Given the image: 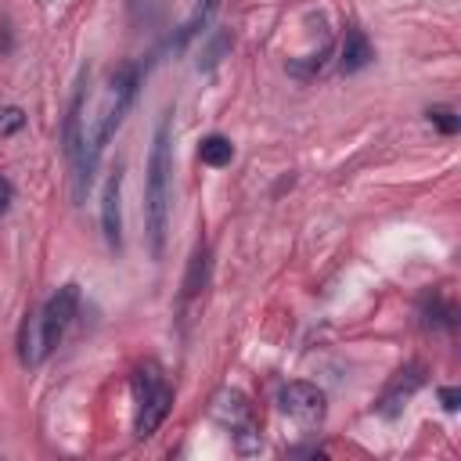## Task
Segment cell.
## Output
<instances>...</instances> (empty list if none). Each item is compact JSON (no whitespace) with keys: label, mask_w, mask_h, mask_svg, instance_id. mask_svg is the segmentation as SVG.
Returning a JSON list of instances; mask_svg holds the SVG:
<instances>
[{"label":"cell","mask_w":461,"mask_h":461,"mask_svg":"<svg viewBox=\"0 0 461 461\" xmlns=\"http://www.w3.org/2000/svg\"><path fill=\"white\" fill-rule=\"evenodd\" d=\"M137 90H140V68L133 61H122L112 76H108V86H104V101H101V112L94 115V122L86 126V144H83V173L72 187V198L76 205L86 202L90 194V184H94V173H97V162L108 148V140L115 137V130L122 126L126 112L133 108L137 101Z\"/></svg>","instance_id":"1"},{"label":"cell","mask_w":461,"mask_h":461,"mask_svg":"<svg viewBox=\"0 0 461 461\" xmlns=\"http://www.w3.org/2000/svg\"><path fill=\"white\" fill-rule=\"evenodd\" d=\"M169 176H173V108H166L155 122L148 162H144V230L151 259L166 256V230H169Z\"/></svg>","instance_id":"2"},{"label":"cell","mask_w":461,"mask_h":461,"mask_svg":"<svg viewBox=\"0 0 461 461\" xmlns=\"http://www.w3.org/2000/svg\"><path fill=\"white\" fill-rule=\"evenodd\" d=\"M133 400H137V414H133V436L137 439H151L158 432V425L166 421L169 407H173V389L162 375V367L155 360H144L133 371Z\"/></svg>","instance_id":"3"},{"label":"cell","mask_w":461,"mask_h":461,"mask_svg":"<svg viewBox=\"0 0 461 461\" xmlns=\"http://www.w3.org/2000/svg\"><path fill=\"white\" fill-rule=\"evenodd\" d=\"M76 313H79V285H76V281H68V285L54 288V292L47 295V303L36 310L40 346H43V353H47V357L58 349V342H61V339H65V331L72 328Z\"/></svg>","instance_id":"4"},{"label":"cell","mask_w":461,"mask_h":461,"mask_svg":"<svg viewBox=\"0 0 461 461\" xmlns=\"http://www.w3.org/2000/svg\"><path fill=\"white\" fill-rule=\"evenodd\" d=\"M86 83H90V68H79V76L72 83V97H68L65 119H61V151H65V162L72 169V187H76V180L83 173V144H86L83 104H86Z\"/></svg>","instance_id":"5"},{"label":"cell","mask_w":461,"mask_h":461,"mask_svg":"<svg viewBox=\"0 0 461 461\" xmlns=\"http://www.w3.org/2000/svg\"><path fill=\"white\" fill-rule=\"evenodd\" d=\"M212 414L234 432L238 439V450L241 454H252L259 450V432H256V421H252V403L245 400V393L238 389H220L216 400H212Z\"/></svg>","instance_id":"6"},{"label":"cell","mask_w":461,"mask_h":461,"mask_svg":"<svg viewBox=\"0 0 461 461\" xmlns=\"http://www.w3.org/2000/svg\"><path fill=\"white\" fill-rule=\"evenodd\" d=\"M277 407L288 418L303 421V425H321L324 411H328V400H324V393L313 382H285L277 389Z\"/></svg>","instance_id":"7"},{"label":"cell","mask_w":461,"mask_h":461,"mask_svg":"<svg viewBox=\"0 0 461 461\" xmlns=\"http://www.w3.org/2000/svg\"><path fill=\"white\" fill-rule=\"evenodd\" d=\"M421 385H425V367H421V364H407V367H400V371L385 382V389L378 393V400H375V414H382V418H396V414L407 407V400H411Z\"/></svg>","instance_id":"8"},{"label":"cell","mask_w":461,"mask_h":461,"mask_svg":"<svg viewBox=\"0 0 461 461\" xmlns=\"http://www.w3.org/2000/svg\"><path fill=\"white\" fill-rule=\"evenodd\" d=\"M101 234L112 252H122V166H115L101 191Z\"/></svg>","instance_id":"9"},{"label":"cell","mask_w":461,"mask_h":461,"mask_svg":"<svg viewBox=\"0 0 461 461\" xmlns=\"http://www.w3.org/2000/svg\"><path fill=\"white\" fill-rule=\"evenodd\" d=\"M371 61H375V47L364 36V29L360 25H346V36H342V47H339V72L342 76H357Z\"/></svg>","instance_id":"10"},{"label":"cell","mask_w":461,"mask_h":461,"mask_svg":"<svg viewBox=\"0 0 461 461\" xmlns=\"http://www.w3.org/2000/svg\"><path fill=\"white\" fill-rule=\"evenodd\" d=\"M418 310H421V324H425V328H443V331H454V328H457V310H454V303H450L447 295H439V292H425Z\"/></svg>","instance_id":"11"},{"label":"cell","mask_w":461,"mask_h":461,"mask_svg":"<svg viewBox=\"0 0 461 461\" xmlns=\"http://www.w3.org/2000/svg\"><path fill=\"white\" fill-rule=\"evenodd\" d=\"M216 11H220V0H198V4H194V14L176 29V36L169 40V47H173V50H184V47H187V40H194L198 32H205V29H209V22L216 18Z\"/></svg>","instance_id":"12"},{"label":"cell","mask_w":461,"mask_h":461,"mask_svg":"<svg viewBox=\"0 0 461 461\" xmlns=\"http://www.w3.org/2000/svg\"><path fill=\"white\" fill-rule=\"evenodd\" d=\"M205 281H209V249L202 241V245H194V256L187 263V274H184V285H180V303H191L205 288Z\"/></svg>","instance_id":"13"},{"label":"cell","mask_w":461,"mask_h":461,"mask_svg":"<svg viewBox=\"0 0 461 461\" xmlns=\"http://www.w3.org/2000/svg\"><path fill=\"white\" fill-rule=\"evenodd\" d=\"M198 158H202L205 166H212V169H223V166H230V158H234V144H230L223 133H209V137H202V144H198Z\"/></svg>","instance_id":"14"},{"label":"cell","mask_w":461,"mask_h":461,"mask_svg":"<svg viewBox=\"0 0 461 461\" xmlns=\"http://www.w3.org/2000/svg\"><path fill=\"white\" fill-rule=\"evenodd\" d=\"M425 119L443 133V137H454L457 130H461V119H457V112L454 108H447V104H432L429 112H425Z\"/></svg>","instance_id":"15"},{"label":"cell","mask_w":461,"mask_h":461,"mask_svg":"<svg viewBox=\"0 0 461 461\" xmlns=\"http://www.w3.org/2000/svg\"><path fill=\"white\" fill-rule=\"evenodd\" d=\"M22 126H25V112L22 108H14V104L0 108V137H14Z\"/></svg>","instance_id":"16"},{"label":"cell","mask_w":461,"mask_h":461,"mask_svg":"<svg viewBox=\"0 0 461 461\" xmlns=\"http://www.w3.org/2000/svg\"><path fill=\"white\" fill-rule=\"evenodd\" d=\"M227 47H230V36H227V32H220V36L205 47V61H198V68H205V72H209V68H216V65H220V54H223Z\"/></svg>","instance_id":"17"},{"label":"cell","mask_w":461,"mask_h":461,"mask_svg":"<svg viewBox=\"0 0 461 461\" xmlns=\"http://www.w3.org/2000/svg\"><path fill=\"white\" fill-rule=\"evenodd\" d=\"M439 403H443L447 414H454V411L461 407V393H457L454 385H443V389H439Z\"/></svg>","instance_id":"18"},{"label":"cell","mask_w":461,"mask_h":461,"mask_svg":"<svg viewBox=\"0 0 461 461\" xmlns=\"http://www.w3.org/2000/svg\"><path fill=\"white\" fill-rule=\"evenodd\" d=\"M11 202H14V184L0 173V220L7 216V209H11Z\"/></svg>","instance_id":"19"}]
</instances>
